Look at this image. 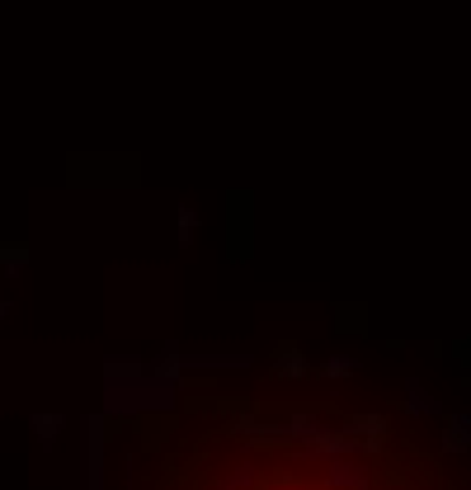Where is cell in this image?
Returning a JSON list of instances; mask_svg holds the SVG:
<instances>
[{"mask_svg": "<svg viewBox=\"0 0 471 490\" xmlns=\"http://www.w3.org/2000/svg\"><path fill=\"white\" fill-rule=\"evenodd\" d=\"M198 232V217H194V212H179V241H189Z\"/></svg>", "mask_w": 471, "mask_h": 490, "instance_id": "1", "label": "cell"}]
</instances>
